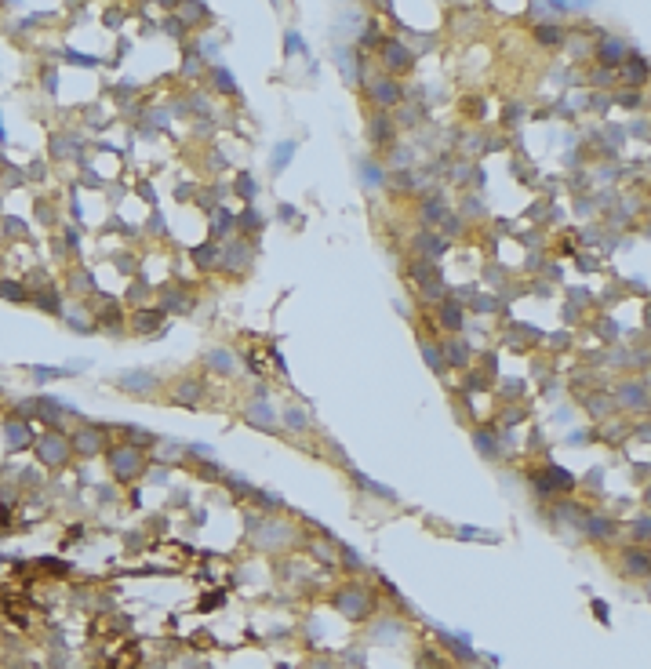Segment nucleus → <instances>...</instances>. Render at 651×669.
Returning <instances> with one entry per match:
<instances>
[{"mask_svg": "<svg viewBox=\"0 0 651 669\" xmlns=\"http://www.w3.org/2000/svg\"><path fill=\"white\" fill-rule=\"evenodd\" d=\"M419 247H422L426 255H441L448 244H444V237H429V233H422V237H419Z\"/></svg>", "mask_w": 651, "mask_h": 669, "instance_id": "nucleus-33", "label": "nucleus"}, {"mask_svg": "<svg viewBox=\"0 0 651 669\" xmlns=\"http://www.w3.org/2000/svg\"><path fill=\"white\" fill-rule=\"evenodd\" d=\"M367 135H371V142H375V146H389L393 142V120L386 117V113H379L375 120H371V127H367Z\"/></svg>", "mask_w": 651, "mask_h": 669, "instance_id": "nucleus-17", "label": "nucleus"}, {"mask_svg": "<svg viewBox=\"0 0 651 669\" xmlns=\"http://www.w3.org/2000/svg\"><path fill=\"white\" fill-rule=\"evenodd\" d=\"M161 324H164V309H139L131 328L139 335H153V331H161Z\"/></svg>", "mask_w": 651, "mask_h": 669, "instance_id": "nucleus-16", "label": "nucleus"}, {"mask_svg": "<svg viewBox=\"0 0 651 669\" xmlns=\"http://www.w3.org/2000/svg\"><path fill=\"white\" fill-rule=\"evenodd\" d=\"M211 80H215V87H219V91H237V80H233V73H226L222 66H215Z\"/></svg>", "mask_w": 651, "mask_h": 669, "instance_id": "nucleus-32", "label": "nucleus"}, {"mask_svg": "<svg viewBox=\"0 0 651 669\" xmlns=\"http://www.w3.org/2000/svg\"><path fill=\"white\" fill-rule=\"evenodd\" d=\"M364 175H367V182H375V186H382V171H379V168H364Z\"/></svg>", "mask_w": 651, "mask_h": 669, "instance_id": "nucleus-42", "label": "nucleus"}, {"mask_svg": "<svg viewBox=\"0 0 651 669\" xmlns=\"http://www.w3.org/2000/svg\"><path fill=\"white\" fill-rule=\"evenodd\" d=\"M561 26H539V41L542 44H561Z\"/></svg>", "mask_w": 651, "mask_h": 669, "instance_id": "nucleus-36", "label": "nucleus"}, {"mask_svg": "<svg viewBox=\"0 0 651 669\" xmlns=\"http://www.w3.org/2000/svg\"><path fill=\"white\" fill-rule=\"evenodd\" d=\"M237 189H240L244 197H252V193H255V186H252V178H240V182H237Z\"/></svg>", "mask_w": 651, "mask_h": 669, "instance_id": "nucleus-41", "label": "nucleus"}, {"mask_svg": "<svg viewBox=\"0 0 651 669\" xmlns=\"http://www.w3.org/2000/svg\"><path fill=\"white\" fill-rule=\"evenodd\" d=\"M106 462H109V476L120 484H131L146 473V455H142V448H131V444H113V448H106Z\"/></svg>", "mask_w": 651, "mask_h": 669, "instance_id": "nucleus-1", "label": "nucleus"}, {"mask_svg": "<svg viewBox=\"0 0 651 669\" xmlns=\"http://www.w3.org/2000/svg\"><path fill=\"white\" fill-rule=\"evenodd\" d=\"M37 459L41 466L48 469H62L70 459H73V448H70V437L62 433V429H48L37 437Z\"/></svg>", "mask_w": 651, "mask_h": 669, "instance_id": "nucleus-2", "label": "nucleus"}, {"mask_svg": "<svg viewBox=\"0 0 651 669\" xmlns=\"http://www.w3.org/2000/svg\"><path fill=\"white\" fill-rule=\"evenodd\" d=\"M247 422H252V426H262V429H273L276 415H273V407L262 400V404H252V407H247Z\"/></svg>", "mask_w": 651, "mask_h": 669, "instance_id": "nucleus-21", "label": "nucleus"}, {"mask_svg": "<svg viewBox=\"0 0 651 669\" xmlns=\"http://www.w3.org/2000/svg\"><path fill=\"white\" fill-rule=\"evenodd\" d=\"M441 324L451 331V335H458L462 328H466V309H462L458 302H441Z\"/></svg>", "mask_w": 651, "mask_h": 669, "instance_id": "nucleus-14", "label": "nucleus"}, {"mask_svg": "<svg viewBox=\"0 0 651 669\" xmlns=\"http://www.w3.org/2000/svg\"><path fill=\"white\" fill-rule=\"evenodd\" d=\"M400 636H404V626L400 622H375L371 626V641H379V644H397Z\"/></svg>", "mask_w": 651, "mask_h": 669, "instance_id": "nucleus-18", "label": "nucleus"}, {"mask_svg": "<svg viewBox=\"0 0 651 669\" xmlns=\"http://www.w3.org/2000/svg\"><path fill=\"white\" fill-rule=\"evenodd\" d=\"M441 349H444V364L448 368H466L473 360V349H470V342L462 338V335L448 338V346H441Z\"/></svg>", "mask_w": 651, "mask_h": 669, "instance_id": "nucleus-11", "label": "nucleus"}, {"mask_svg": "<svg viewBox=\"0 0 651 669\" xmlns=\"http://www.w3.org/2000/svg\"><path fill=\"white\" fill-rule=\"evenodd\" d=\"M4 437H8V448H11V451L26 448V444H33V429H29L22 419H8V422H4Z\"/></svg>", "mask_w": 651, "mask_h": 669, "instance_id": "nucleus-13", "label": "nucleus"}, {"mask_svg": "<svg viewBox=\"0 0 651 669\" xmlns=\"http://www.w3.org/2000/svg\"><path fill=\"white\" fill-rule=\"evenodd\" d=\"M626 567L633 571V575H647V553L644 550H630L626 553Z\"/></svg>", "mask_w": 651, "mask_h": 669, "instance_id": "nucleus-27", "label": "nucleus"}, {"mask_svg": "<svg viewBox=\"0 0 651 669\" xmlns=\"http://www.w3.org/2000/svg\"><path fill=\"white\" fill-rule=\"evenodd\" d=\"M535 491L542 495V498H549V495H568L571 488H575V476L568 473V469H561V466H546V473L542 476H535Z\"/></svg>", "mask_w": 651, "mask_h": 669, "instance_id": "nucleus-5", "label": "nucleus"}, {"mask_svg": "<svg viewBox=\"0 0 651 669\" xmlns=\"http://www.w3.org/2000/svg\"><path fill=\"white\" fill-rule=\"evenodd\" d=\"M611 411H615V400H611V397L601 393V397L590 400V415H593V419H604V415H611Z\"/></svg>", "mask_w": 651, "mask_h": 669, "instance_id": "nucleus-29", "label": "nucleus"}, {"mask_svg": "<svg viewBox=\"0 0 651 669\" xmlns=\"http://www.w3.org/2000/svg\"><path fill=\"white\" fill-rule=\"evenodd\" d=\"M422 211H426V218H429V222H444V204H441V200H426V208H422Z\"/></svg>", "mask_w": 651, "mask_h": 669, "instance_id": "nucleus-37", "label": "nucleus"}, {"mask_svg": "<svg viewBox=\"0 0 651 669\" xmlns=\"http://www.w3.org/2000/svg\"><path fill=\"white\" fill-rule=\"evenodd\" d=\"M288 538H291V528H288V524H276V520H269V524H259L255 542H259L262 550H276V546H284Z\"/></svg>", "mask_w": 651, "mask_h": 669, "instance_id": "nucleus-9", "label": "nucleus"}, {"mask_svg": "<svg viewBox=\"0 0 651 669\" xmlns=\"http://www.w3.org/2000/svg\"><path fill=\"white\" fill-rule=\"evenodd\" d=\"M0 299H8V302H26L29 295H26L22 284H15V280H0Z\"/></svg>", "mask_w": 651, "mask_h": 669, "instance_id": "nucleus-26", "label": "nucleus"}, {"mask_svg": "<svg viewBox=\"0 0 651 669\" xmlns=\"http://www.w3.org/2000/svg\"><path fill=\"white\" fill-rule=\"evenodd\" d=\"M458 538H488V542H495V535H484V531H473V528H462Z\"/></svg>", "mask_w": 651, "mask_h": 669, "instance_id": "nucleus-39", "label": "nucleus"}, {"mask_svg": "<svg viewBox=\"0 0 651 669\" xmlns=\"http://www.w3.org/2000/svg\"><path fill=\"white\" fill-rule=\"evenodd\" d=\"M586 531H590L593 538H604V535H615V524L608 517H590V524H586Z\"/></svg>", "mask_w": 651, "mask_h": 669, "instance_id": "nucleus-28", "label": "nucleus"}, {"mask_svg": "<svg viewBox=\"0 0 651 669\" xmlns=\"http://www.w3.org/2000/svg\"><path fill=\"white\" fill-rule=\"evenodd\" d=\"M367 95L375 99L382 109H389V106H397L400 99H404V87H400L393 77H371L367 80Z\"/></svg>", "mask_w": 651, "mask_h": 669, "instance_id": "nucleus-7", "label": "nucleus"}, {"mask_svg": "<svg viewBox=\"0 0 651 669\" xmlns=\"http://www.w3.org/2000/svg\"><path fill=\"white\" fill-rule=\"evenodd\" d=\"M190 255H193V262H197V266H200V269H208V266H211V262H215V259H219V251H215V247H211V244H204V247H193V251H190Z\"/></svg>", "mask_w": 651, "mask_h": 669, "instance_id": "nucleus-31", "label": "nucleus"}, {"mask_svg": "<svg viewBox=\"0 0 651 669\" xmlns=\"http://www.w3.org/2000/svg\"><path fill=\"white\" fill-rule=\"evenodd\" d=\"M117 386L128 390V393H153L157 390V378H153L149 371H128V375L117 378Z\"/></svg>", "mask_w": 651, "mask_h": 669, "instance_id": "nucleus-12", "label": "nucleus"}, {"mask_svg": "<svg viewBox=\"0 0 651 669\" xmlns=\"http://www.w3.org/2000/svg\"><path fill=\"white\" fill-rule=\"evenodd\" d=\"M335 608H338V615H346L350 622H364L371 611H375V596H371L367 589H360V586H346L343 593L335 596Z\"/></svg>", "mask_w": 651, "mask_h": 669, "instance_id": "nucleus-3", "label": "nucleus"}, {"mask_svg": "<svg viewBox=\"0 0 651 669\" xmlns=\"http://www.w3.org/2000/svg\"><path fill=\"white\" fill-rule=\"evenodd\" d=\"M419 349H422V360L433 368V371H444L448 364H444V349H441V342H429V338H422L419 342Z\"/></svg>", "mask_w": 651, "mask_h": 669, "instance_id": "nucleus-20", "label": "nucleus"}, {"mask_svg": "<svg viewBox=\"0 0 651 669\" xmlns=\"http://www.w3.org/2000/svg\"><path fill=\"white\" fill-rule=\"evenodd\" d=\"M219 259H222V269L240 273V269H247V262H252V244H247V240H233Z\"/></svg>", "mask_w": 651, "mask_h": 669, "instance_id": "nucleus-10", "label": "nucleus"}, {"mask_svg": "<svg viewBox=\"0 0 651 669\" xmlns=\"http://www.w3.org/2000/svg\"><path fill=\"white\" fill-rule=\"evenodd\" d=\"M382 62H386L389 73H408V70H415V51L404 48V41H386L382 44Z\"/></svg>", "mask_w": 651, "mask_h": 669, "instance_id": "nucleus-6", "label": "nucleus"}, {"mask_svg": "<svg viewBox=\"0 0 651 669\" xmlns=\"http://www.w3.org/2000/svg\"><path fill=\"white\" fill-rule=\"evenodd\" d=\"M255 226L262 230V218L255 215V208H247V211H244V215L237 218V230H240V233H247V237H252V230H255Z\"/></svg>", "mask_w": 651, "mask_h": 669, "instance_id": "nucleus-30", "label": "nucleus"}, {"mask_svg": "<svg viewBox=\"0 0 651 669\" xmlns=\"http://www.w3.org/2000/svg\"><path fill=\"white\" fill-rule=\"evenodd\" d=\"M200 393H204V382L200 378H185V382H178L175 386V400L182 404V407H193V404H200Z\"/></svg>", "mask_w": 651, "mask_h": 669, "instance_id": "nucleus-15", "label": "nucleus"}, {"mask_svg": "<svg viewBox=\"0 0 651 669\" xmlns=\"http://www.w3.org/2000/svg\"><path fill=\"white\" fill-rule=\"evenodd\" d=\"M611 400H615V407H623V411H647V386H644V382H623Z\"/></svg>", "mask_w": 651, "mask_h": 669, "instance_id": "nucleus-8", "label": "nucleus"}, {"mask_svg": "<svg viewBox=\"0 0 651 669\" xmlns=\"http://www.w3.org/2000/svg\"><path fill=\"white\" fill-rule=\"evenodd\" d=\"M623 58H630L623 41H604L601 44V62H611V66H615V62H623Z\"/></svg>", "mask_w": 651, "mask_h": 669, "instance_id": "nucleus-23", "label": "nucleus"}, {"mask_svg": "<svg viewBox=\"0 0 651 669\" xmlns=\"http://www.w3.org/2000/svg\"><path fill=\"white\" fill-rule=\"evenodd\" d=\"M633 535L640 538V542H647V517H640V520L633 524Z\"/></svg>", "mask_w": 651, "mask_h": 669, "instance_id": "nucleus-40", "label": "nucleus"}, {"mask_svg": "<svg viewBox=\"0 0 651 669\" xmlns=\"http://www.w3.org/2000/svg\"><path fill=\"white\" fill-rule=\"evenodd\" d=\"M630 77H644V62H640V58L630 62Z\"/></svg>", "mask_w": 651, "mask_h": 669, "instance_id": "nucleus-43", "label": "nucleus"}, {"mask_svg": "<svg viewBox=\"0 0 651 669\" xmlns=\"http://www.w3.org/2000/svg\"><path fill=\"white\" fill-rule=\"evenodd\" d=\"M37 404H41V415H44L48 422H58L62 415H66V404H62V400H51V397H41Z\"/></svg>", "mask_w": 651, "mask_h": 669, "instance_id": "nucleus-24", "label": "nucleus"}, {"mask_svg": "<svg viewBox=\"0 0 651 669\" xmlns=\"http://www.w3.org/2000/svg\"><path fill=\"white\" fill-rule=\"evenodd\" d=\"M70 448L73 455H84V459H95V455H106V433L99 426H80L73 437H70Z\"/></svg>", "mask_w": 651, "mask_h": 669, "instance_id": "nucleus-4", "label": "nucleus"}, {"mask_svg": "<svg viewBox=\"0 0 651 669\" xmlns=\"http://www.w3.org/2000/svg\"><path fill=\"white\" fill-rule=\"evenodd\" d=\"M291 153H295V142H281V149H276V153H273V164H276V168H281L284 161H291Z\"/></svg>", "mask_w": 651, "mask_h": 669, "instance_id": "nucleus-38", "label": "nucleus"}, {"mask_svg": "<svg viewBox=\"0 0 651 669\" xmlns=\"http://www.w3.org/2000/svg\"><path fill=\"white\" fill-rule=\"evenodd\" d=\"M353 476H357V484H360V488H367V491L375 495V498H386V502H393V498H397V495H393V491H389L386 484H375V481H371V476H364V473H353Z\"/></svg>", "mask_w": 651, "mask_h": 669, "instance_id": "nucleus-25", "label": "nucleus"}, {"mask_svg": "<svg viewBox=\"0 0 651 669\" xmlns=\"http://www.w3.org/2000/svg\"><path fill=\"white\" fill-rule=\"evenodd\" d=\"M215 371H222V375H230L233 368H237V360H233V353H230V349H211V353L204 357Z\"/></svg>", "mask_w": 651, "mask_h": 669, "instance_id": "nucleus-22", "label": "nucleus"}, {"mask_svg": "<svg viewBox=\"0 0 651 669\" xmlns=\"http://www.w3.org/2000/svg\"><path fill=\"white\" fill-rule=\"evenodd\" d=\"M473 444H477V451H480L484 459H499V455H502L495 429H477V433H473Z\"/></svg>", "mask_w": 651, "mask_h": 669, "instance_id": "nucleus-19", "label": "nucleus"}, {"mask_svg": "<svg viewBox=\"0 0 651 669\" xmlns=\"http://www.w3.org/2000/svg\"><path fill=\"white\" fill-rule=\"evenodd\" d=\"M226 230H237V218L230 211H219L215 215V237H226Z\"/></svg>", "mask_w": 651, "mask_h": 669, "instance_id": "nucleus-34", "label": "nucleus"}, {"mask_svg": "<svg viewBox=\"0 0 651 669\" xmlns=\"http://www.w3.org/2000/svg\"><path fill=\"white\" fill-rule=\"evenodd\" d=\"M284 426H291V429H306V426H309V419L302 415L298 407H288V411H284Z\"/></svg>", "mask_w": 651, "mask_h": 669, "instance_id": "nucleus-35", "label": "nucleus"}]
</instances>
